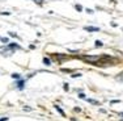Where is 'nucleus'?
Masks as SVG:
<instances>
[{"label": "nucleus", "mask_w": 123, "mask_h": 121, "mask_svg": "<svg viewBox=\"0 0 123 121\" xmlns=\"http://www.w3.org/2000/svg\"><path fill=\"white\" fill-rule=\"evenodd\" d=\"M68 90H69V88H68V84L64 83V91H68Z\"/></svg>", "instance_id": "14"}, {"label": "nucleus", "mask_w": 123, "mask_h": 121, "mask_svg": "<svg viewBox=\"0 0 123 121\" xmlns=\"http://www.w3.org/2000/svg\"><path fill=\"white\" fill-rule=\"evenodd\" d=\"M0 41H1L3 43H7L8 42V38L7 37H0Z\"/></svg>", "instance_id": "9"}, {"label": "nucleus", "mask_w": 123, "mask_h": 121, "mask_svg": "<svg viewBox=\"0 0 123 121\" xmlns=\"http://www.w3.org/2000/svg\"><path fill=\"white\" fill-rule=\"evenodd\" d=\"M101 46H104V43L101 41H96V48H101Z\"/></svg>", "instance_id": "8"}, {"label": "nucleus", "mask_w": 123, "mask_h": 121, "mask_svg": "<svg viewBox=\"0 0 123 121\" xmlns=\"http://www.w3.org/2000/svg\"><path fill=\"white\" fill-rule=\"evenodd\" d=\"M36 1L38 3V4H39L41 5V3H43V1H45V0H36Z\"/></svg>", "instance_id": "17"}, {"label": "nucleus", "mask_w": 123, "mask_h": 121, "mask_svg": "<svg viewBox=\"0 0 123 121\" xmlns=\"http://www.w3.org/2000/svg\"><path fill=\"white\" fill-rule=\"evenodd\" d=\"M55 109H56V111L59 112V113H60L63 117H66V113H64V111H63V109H62L60 107H59V105H55Z\"/></svg>", "instance_id": "4"}, {"label": "nucleus", "mask_w": 123, "mask_h": 121, "mask_svg": "<svg viewBox=\"0 0 123 121\" xmlns=\"http://www.w3.org/2000/svg\"><path fill=\"white\" fill-rule=\"evenodd\" d=\"M81 76V74L80 72H77V74H72V78H80Z\"/></svg>", "instance_id": "10"}, {"label": "nucleus", "mask_w": 123, "mask_h": 121, "mask_svg": "<svg viewBox=\"0 0 123 121\" xmlns=\"http://www.w3.org/2000/svg\"><path fill=\"white\" fill-rule=\"evenodd\" d=\"M24 109H25V111H28V112H29V111H31V108H29V107H25Z\"/></svg>", "instance_id": "18"}, {"label": "nucleus", "mask_w": 123, "mask_h": 121, "mask_svg": "<svg viewBox=\"0 0 123 121\" xmlns=\"http://www.w3.org/2000/svg\"><path fill=\"white\" fill-rule=\"evenodd\" d=\"M9 36H11V37H13V38H17V37H18L16 33H13V32H9Z\"/></svg>", "instance_id": "11"}, {"label": "nucleus", "mask_w": 123, "mask_h": 121, "mask_svg": "<svg viewBox=\"0 0 123 121\" xmlns=\"http://www.w3.org/2000/svg\"><path fill=\"white\" fill-rule=\"evenodd\" d=\"M84 29L86 32H98L99 30V28H97V26H85Z\"/></svg>", "instance_id": "2"}, {"label": "nucleus", "mask_w": 123, "mask_h": 121, "mask_svg": "<svg viewBox=\"0 0 123 121\" xmlns=\"http://www.w3.org/2000/svg\"><path fill=\"white\" fill-rule=\"evenodd\" d=\"M7 49H9V50H12V51H14V50H21V46L20 45H17V43H14V42H12V43H8L7 46H5Z\"/></svg>", "instance_id": "1"}, {"label": "nucleus", "mask_w": 123, "mask_h": 121, "mask_svg": "<svg viewBox=\"0 0 123 121\" xmlns=\"http://www.w3.org/2000/svg\"><path fill=\"white\" fill-rule=\"evenodd\" d=\"M17 87H18V90H24V87H25V80L24 79H20V80L17 82Z\"/></svg>", "instance_id": "3"}, {"label": "nucleus", "mask_w": 123, "mask_h": 121, "mask_svg": "<svg viewBox=\"0 0 123 121\" xmlns=\"http://www.w3.org/2000/svg\"><path fill=\"white\" fill-rule=\"evenodd\" d=\"M75 8H76V11H79V12H81V11H83V7H81L80 4H76Z\"/></svg>", "instance_id": "7"}, {"label": "nucleus", "mask_w": 123, "mask_h": 121, "mask_svg": "<svg viewBox=\"0 0 123 121\" xmlns=\"http://www.w3.org/2000/svg\"><path fill=\"white\" fill-rule=\"evenodd\" d=\"M11 76H12L13 79H16V80H20V79H21V75H20V74H16V72H14V74H12Z\"/></svg>", "instance_id": "5"}, {"label": "nucleus", "mask_w": 123, "mask_h": 121, "mask_svg": "<svg viewBox=\"0 0 123 121\" xmlns=\"http://www.w3.org/2000/svg\"><path fill=\"white\" fill-rule=\"evenodd\" d=\"M79 97H80V99H86V97H85V95H84V93H79Z\"/></svg>", "instance_id": "13"}, {"label": "nucleus", "mask_w": 123, "mask_h": 121, "mask_svg": "<svg viewBox=\"0 0 123 121\" xmlns=\"http://www.w3.org/2000/svg\"><path fill=\"white\" fill-rule=\"evenodd\" d=\"M0 14H3V16H9L11 13H8V12H3V13H0Z\"/></svg>", "instance_id": "15"}, {"label": "nucleus", "mask_w": 123, "mask_h": 121, "mask_svg": "<svg viewBox=\"0 0 123 121\" xmlns=\"http://www.w3.org/2000/svg\"><path fill=\"white\" fill-rule=\"evenodd\" d=\"M89 103H92V104H98V101H96V100H92V99H86Z\"/></svg>", "instance_id": "12"}, {"label": "nucleus", "mask_w": 123, "mask_h": 121, "mask_svg": "<svg viewBox=\"0 0 123 121\" xmlns=\"http://www.w3.org/2000/svg\"><path fill=\"white\" fill-rule=\"evenodd\" d=\"M9 119H8V117H3V119H0V121H8Z\"/></svg>", "instance_id": "16"}, {"label": "nucleus", "mask_w": 123, "mask_h": 121, "mask_svg": "<svg viewBox=\"0 0 123 121\" xmlns=\"http://www.w3.org/2000/svg\"><path fill=\"white\" fill-rule=\"evenodd\" d=\"M43 63H45L46 66H50V64H51V61H50L49 58H43Z\"/></svg>", "instance_id": "6"}]
</instances>
